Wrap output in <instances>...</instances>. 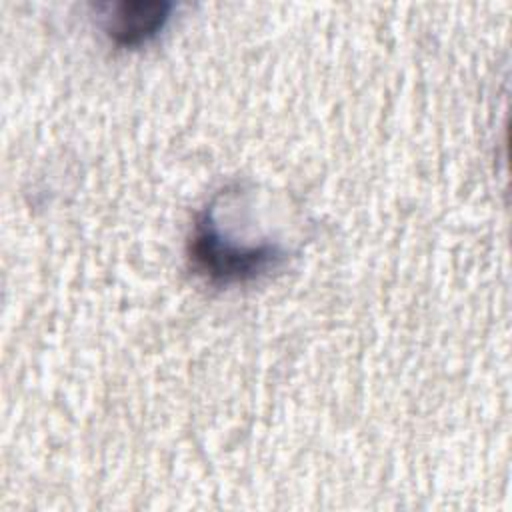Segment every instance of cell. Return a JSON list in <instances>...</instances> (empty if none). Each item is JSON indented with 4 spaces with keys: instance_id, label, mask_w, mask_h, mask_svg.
Instances as JSON below:
<instances>
[{
    "instance_id": "obj_1",
    "label": "cell",
    "mask_w": 512,
    "mask_h": 512,
    "mask_svg": "<svg viewBox=\"0 0 512 512\" xmlns=\"http://www.w3.org/2000/svg\"><path fill=\"white\" fill-rule=\"evenodd\" d=\"M192 268L212 284H234L258 278L284 260V250L276 244L240 246L222 236L212 208H206L194 224L188 240Z\"/></svg>"
},
{
    "instance_id": "obj_2",
    "label": "cell",
    "mask_w": 512,
    "mask_h": 512,
    "mask_svg": "<svg viewBox=\"0 0 512 512\" xmlns=\"http://www.w3.org/2000/svg\"><path fill=\"white\" fill-rule=\"evenodd\" d=\"M172 12L166 0H124L118 2L106 22V32L118 46H140L154 38Z\"/></svg>"
}]
</instances>
